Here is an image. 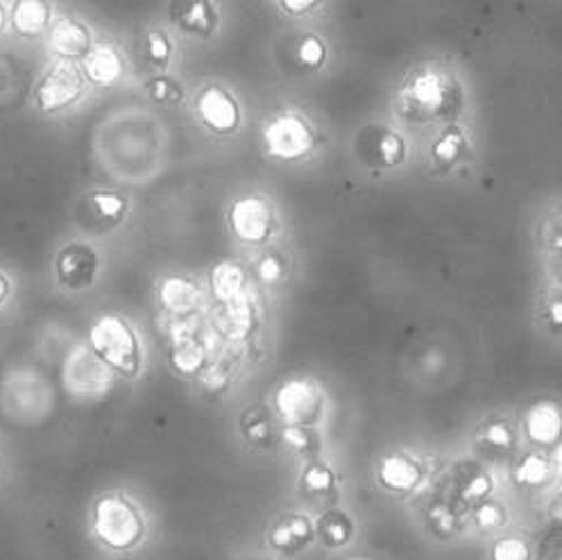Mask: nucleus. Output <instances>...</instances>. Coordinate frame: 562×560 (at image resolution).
Masks as SVG:
<instances>
[{
    "label": "nucleus",
    "mask_w": 562,
    "mask_h": 560,
    "mask_svg": "<svg viewBox=\"0 0 562 560\" xmlns=\"http://www.w3.org/2000/svg\"><path fill=\"white\" fill-rule=\"evenodd\" d=\"M93 355L123 374H134L140 366V349L132 327L119 316H102L89 332Z\"/></svg>",
    "instance_id": "obj_1"
},
{
    "label": "nucleus",
    "mask_w": 562,
    "mask_h": 560,
    "mask_svg": "<svg viewBox=\"0 0 562 560\" xmlns=\"http://www.w3.org/2000/svg\"><path fill=\"white\" fill-rule=\"evenodd\" d=\"M93 531L112 549H130L144 534V522L127 500L121 495H108L95 504Z\"/></svg>",
    "instance_id": "obj_2"
},
{
    "label": "nucleus",
    "mask_w": 562,
    "mask_h": 560,
    "mask_svg": "<svg viewBox=\"0 0 562 560\" xmlns=\"http://www.w3.org/2000/svg\"><path fill=\"white\" fill-rule=\"evenodd\" d=\"M85 91L87 78L82 76V68H78L74 61L59 59L37 82L34 104L44 114H55L70 108V104H76L85 96Z\"/></svg>",
    "instance_id": "obj_3"
},
{
    "label": "nucleus",
    "mask_w": 562,
    "mask_h": 560,
    "mask_svg": "<svg viewBox=\"0 0 562 560\" xmlns=\"http://www.w3.org/2000/svg\"><path fill=\"white\" fill-rule=\"evenodd\" d=\"M263 142L270 157L277 159H302L313 148V132L311 127L293 114H284L272 119L263 130Z\"/></svg>",
    "instance_id": "obj_4"
},
{
    "label": "nucleus",
    "mask_w": 562,
    "mask_h": 560,
    "mask_svg": "<svg viewBox=\"0 0 562 560\" xmlns=\"http://www.w3.org/2000/svg\"><path fill=\"white\" fill-rule=\"evenodd\" d=\"M229 223L245 243H263L274 232L272 206L259 195H245L232 204Z\"/></svg>",
    "instance_id": "obj_5"
},
{
    "label": "nucleus",
    "mask_w": 562,
    "mask_h": 560,
    "mask_svg": "<svg viewBox=\"0 0 562 560\" xmlns=\"http://www.w3.org/2000/svg\"><path fill=\"white\" fill-rule=\"evenodd\" d=\"M98 272V255L89 248V245L74 243L66 245V248L57 257V277L66 289H87L95 279Z\"/></svg>",
    "instance_id": "obj_6"
},
{
    "label": "nucleus",
    "mask_w": 562,
    "mask_h": 560,
    "mask_svg": "<svg viewBox=\"0 0 562 560\" xmlns=\"http://www.w3.org/2000/svg\"><path fill=\"white\" fill-rule=\"evenodd\" d=\"M198 114L202 123L214 132H232L240 123L236 100L221 87H206L198 98Z\"/></svg>",
    "instance_id": "obj_7"
},
{
    "label": "nucleus",
    "mask_w": 562,
    "mask_h": 560,
    "mask_svg": "<svg viewBox=\"0 0 562 560\" xmlns=\"http://www.w3.org/2000/svg\"><path fill=\"white\" fill-rule=\"evenodd\" d=\"M48 46L59 59L76 61V59H85V55L91 51L93 42H91V32L87 25H82L80 21L70 19V16H61L50 25Z\"/></svg>",
    "instance_id": "obj_8"
},
{
    "label": "nucleus",
    "mask_w": 562,
    "mask_h": 560,
    "mask_svg": "<svg viewBox=\"0 0 562 560\" xmlns=\"http://www.w3.org/2000/svg\"><path fill=\"white\" fill-rule=\"evenodd\" d=\"M125 71L123 55L112 44H93L82 59V76L98 87L114 85Z\"/></svg>",
    "instance_id": "obj_9"
},
{
    "label": "nucleus",
    "mask_w": 562,
    "mask_h": 560,
    "mask_svg": "<svg viewBox=\"0 0 562 560\" xmlns=\"http://www.w3.org/2000/svg\"><path fill=\"white\" fill-rule=\"evenodd\" d=\"M277 408L289 423H308L318 408V395L306 381H289L277 393Z\"/></svg>",
    "instance_id": "obj_10"
},
{
    "label": "nucleus",
    "mask_w": 562,
    "mask_h": 560,
    "mask_svg": "<svg viewBox=\"0 0 562 560\" xmlns=\"http://www.w3.org/2000/svg\"><path fill=\"white\" fill-rule=\"evenodd\" d=\"M53 21L50 0H14L8 12V23L21 37H37Z\"/></svg>",
    "instance_id": "obj_11"
},
{
    "label": "nucleus",
    "mask_w": 562,
    "mask_h": 560,
    "mask_svg": "<svg viewBox=\"0 0 562 560\" xmlns=\"http://www.w3.org/2000/svg\"><path fill=\"white\" fill-rule=\"evenodd\" d=\"M252 327H255V309L248 295L240 293L229 302H223V309L218 313V329L227 338L240 340L252 332Z\"/></svg>",
    "instance_id": "obj_12"
},
{
    "label": "nucleus",
    "mask_w": 562,
    "mask_h": 560,
    "mask_svg": "<svg viewBox=\"0 0 562 560\" xmlns=\"http://www.w3.org/2000/svg\"><path fill=\"white\" fill-rule=\"evenodd\" d=\"M408 93H411L413 102L417 104L419 110L438 112L445 104V98H447V82L440 74L425 71L411 82Z\"/></svg>",
    "instance_id": "obj_13"
},
{
    "label": "nucleus",
    "mask_w": 562,
    "mask_h": 560,
    "mask_svg": "<svg viewBox=\"0 0 562 560\" xmlns=\"http://www.w3.org/2000/svg\"><path fill=\"white\" fill-rule=\"evenodd\" d=\"M200 302V289L184 277H168L161 284V304L172 313H189Z\"/></svg>",
    "instance_id": "obj_14"
},
{
    "label": "nucleus",
    "mask_w": 562,
    "mask_h": 560,
    "mask_svg": "<svg viewBox=\"0 0 562 560\" xmlns=\"http://www.w3.org/2000/svg\"><path fill=\"white\" fill-rule=\"evenodd\" d=\"M419 479V468L408 457H389L381 466V481L393 490H411Z\"/></svg>",
    "instance_id": "obj_15"
},
{
    "label": "nucleus",
    "mask_w": 562,
    "mask_h": 560,
    "mask_svg": "<svg viewBox=\"0 0 562 560\" xmlns=\"http://www.w3.org/2000/svg\"><path fill=\"white\" fill-rule=\"evenodd\" d=\"M243 287H245V272L240 266L232 261L218 264L214 272H211V289H214V295L221 302H229L232 298L240 295Z\"/></svg>",
    "instance_id": "obj_16"
},
{
    "label": "nucleus",
    "mask_w": 562,
    "mask_h": 560,
    "mask_svg": "<svg viewBox=\"0 0 562 560\" xmlns=\"http://www.w3.org/2000/svg\"><path fill=\"white\" fill-rule=\"evenodd\" d=\"M526 429H529L531 438L538 443H549L558 436L560 429V419L558 411L549 404H540L529 413V419H526Z\"/></svg>",
    "instance_id": "obj_17"
},
{
    "label": "nucleus",
    "mask_w": 562,
    "mask_h": 560,
    "mask_svg": "<svg viewBox=\"0 0 562 560\" xmlns=\"http://www.w3.org/2000/svg\"><path fill=\"white\" fill-rule=\"evenodd\" d=\"M204 361V349L200 343H195L193 338H184V340H175V349H172V363L178 366L184 372H195Z\"/></svg>",
    "instance_id": "obj_18"
},
{
    "label": "nucleus",
    "mask_w": 562,
    "mask_h": 560,
    "mask_svg": "<svg viewBox=\"0 0 562 560\" xmlns=\"http://www.w3.org/2000/svg\"><path fill=\"white\" fill-rule=\"evenodd\" d=\"M91 204L98 212L100 219H108V221H119L123 219L127 202L125 198H121L119 193H93L91 195Z\"/></svg>",
    "instance_id": "obj_19"
},
{
    "label": "nucleus",
    "mask_w": 562,
    "mask_h": 560,
    "mask_svg": "<svg viewBox=\"0 0 562 560\" xmlns=\"http://www.w3.org/2000/svg\"><path fill=\"white\" fill-rule=\"evenodd\" d=\"M297 59L306 68H318L327 59V48L318 37H313V34H311V37L302 40V44L297 46Z\"/></svg>",
    "instance_id": "obj_20"
},
{
    "label": "nucleus",
    "mask_w": 562,
    "mask_h": 560,
    "mask_svg": "<svg viewBox=\"0 0 562 560\" xmlns=\"http://www.w3.org/2000/svg\"><path fill=\"white\" fill-rule=\"evenodd\" d=\"M306 536H308V524L302 517H295L272 534V542L279 547H291V545L302 542Z\"/></svg>",
    "instance_id": "obj_21"
},
{
    "label": "nucleus",
    "mask_w": 562,
    "mask_h": 560,
    "mask_svg": "<svg viewBox=\"0 0 562 560\" xmlns=\"http://www.w3.org/2000/svg\"><path fill=\"white\" fill-rule=\"evenodd\" d=\"M517 474L524 483H542L549 477V466L540 457H529L519 466Z\"/></svg>",
    "instance_id": "obj_22"
},
{
    "label": "nucleus",
    "mask_w": 562,
    "mask_h": 560,
    "mask_svg": "<svg viewBox=\"0 0 562 560\" xmlns=\"http://www.w3.org/2000/svg\"><path fill=\"white\" fill-rule=\"evenodd\" d=\"M461 146H463L461 134L447 132V134L440 138V144L434 148V155H436V159H440V161H453L456 157H459Z\"/></svg>",
    "instance_id": "obj_23"
},
{
    "label": "nucleus",
    "mask_w": 562,
    "mask_h": 560,
    "mask_svg": "<svg viewBox=\"0 0 562 560\" xmlns=\"http://www.w3.org/2000/svg\"><path fill=\"white\" fill-rule=\"evenodd\" d=\"M495 560H529V549L521 540H502L495 551H492Z\"/></svg>",
    "instance_id": "obj_24"
},
{
    "label": "nucleus",
    "mask_w": 562,
    "mask_h": 560,
    "mask_svg": "<svg viewBox=\"0 0 562 560\" xmlns=\"http://www.w3.org/2000/svg\"><path fill=\"white\" fill-rule=\"evenodd\" d=\"M148 55L155 59V61H166L168 55H170V44L168 40L164 37V34L159 32H153L148 37Z\"/></svg>",
    "instance_id": "obj_25"
},
{
    "label": "nucleus",
    "mask_w": 562,
    "mask_h": 560,
    "mask_svg": "<svg viewBox=\"0 0 562 560\" xmlns=\"http://www.w3.org/2000/svg\"><path fill=\"white\" fill-rule=\"evenodd\" d=\"M211 19V10L206 8V3H195L187 16H184V23L193 30H206V23Z\"/></svg>",
    "instance_id": "obj_26"
},
{
    "label": "nucleus",
    "mask_w": 562,
    "mask_h": 560,
    "mask_svg": "<svg viewBox=\"0 0 562 560\" xmlns=\"http://www.w3.org/2000/svg\"><path fill=\"white\" fill-rule=\"evenodd\" d=\"M321 0H279V5L284 8V12L293 14V16H304L311 10L318 8Z\"/></svg>",
    "instance_id": "obj_27"
},
{
    "label": "nucleus",
    "mask_w": 562,
    "mask_h": 560,
    "mask_svg": "<svg viewBox=\"0 0 562 560\" xmlns=\"http://www.w3.org/2000/svg\"><path fill=\"white\" fill-rule=\"evenodd\" d=\"M381 155H383L385 164L400 161V155H402L400 138H397V136H385V138H381Z\"/></svg>",
    "instance_id": "obj_28"
},
{
    "label": "nucleus",
    "mask_w": 562,
    "mask_h": 560,
    "mask_svg": "<svg viewBox=\"0 0 562 560\" xmlns=\"http://www.w3.org/2000/svg\"><path fill=\"white\" fill-rule=\"evenodd\" d=\"M306 483L311 490H327L331 485V474L321 468H311L306 474Z\"/></svg>",
    "instance_id": "obj_29"
},
{
    "label": "nucleus",
    "mask_w": 562,
    "mask_h": 560,
    "mask_svg": "<svg viewBox=\"0 0 562 560\" xmlns=\"http://www.w3.org/2000/svg\"><path fill=\"white\" fill-rule=\"evenodd\" d=\"M476 519H479V524L481 527H497V524L502 522V511L497 508V506H483L481 511H479V515H476Z\"/></svg>",
    "instance_id": "obj_30"
},
{
    "label": "nucleus",
    "mask_w": 562,
    "mask_h": 560,
    "mask_svg": "<svg viewBox=\"0 0 562 560\" xmlns=\"http://www.w3.org/2000/svg\"><path fill=\"white\" fill-rule=\"evenodd\" d=\"M281 275V266L274 257H266L261 264H259V277L263 279V282H274V279Z\"/></svg>",
    "instance_id": "obj_31"
},
{
    "label": "nucleus",
    "mask_w": 562,
    "mask_h": 560,
    "mask_svg": "<svg viewBox=\"0 0 562 560\" xmlns=\"http://www.w3.org/2000/svg\"><path fill=\"white\" fill-rule=\"evenodd\" d=\"M487 440L492 443V445H508L510 440H513V434L508 432V427L506 425H492L490 429H487Z\"/></svg>",
    "instance_id": "obj_32"
},
{
    "label": "nucleus",
    "mask_w": 562,
    "mask_h": 560,
    "mask_svg": "<svg viewBox=\"0 0 562 560\" xmlns=\"http://www.w3.org/2000/svg\"><path fill=\"white\" fill-rule=\"evenodd\" d=\"M284 438L291 443V445H295L297 449H304L311 440H308V434L306 432H302L300 427H293V429H286L284 432Z\"/></svg>",
    "instance_id": "obj_33"
},
{
    "label": "nucleus",
    "mask_w": 562,
    "mask_h": 560,
    "mask_svg": "<svg viewBox=\"0 0 562 560\" xmlns=\"http://www.w3.org/2000/svg\"><path fill=\"white\" fill-rule=\"evenodd\" d=\"M490 490V481H487V477H476L472 483H470V488H468V495L470 497H483L485 493Z\"/></svg>",
    "instance_id": "obj_34"
},
{
    "label": "nucleus",
    "mask_w": 562,
    "mask_h": 560,
    "mask_svg": "<svg viewBox=\"0 0 562 560\" xmlns=\"http://www.w3.org/2000/svg\"><path fill=\"white\" fill-rule=\"evenodd\" d=\"M10 279L3 275V272H0V304H3L8 298H10Z\"/></svg>",
    "instance_id": "obj_35"
},
{
    "label": "nucleus",
    "mask_w": 562,
    "mask_h": 560,
    "mask_svg": "<svg viewBox=\"0 0 562 560\" xmlns=\"http://www.w3.org/2000/svg\"><path fill=\"white\" fill-rule=\"evenodd\" d=\"M8 27V10L3 8V3H0V32H3Z\"/></svg>",
    "instance_id": "obj_36"
}]
</instances>
